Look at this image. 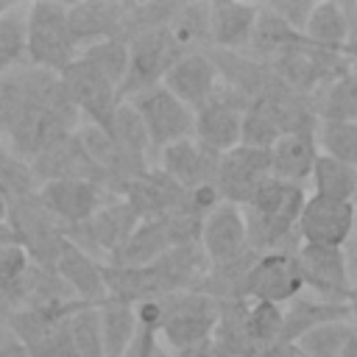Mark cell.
<instances>
[{"label":"cell","instance_id":"cell-1","mask_svg":"<svg viewBox=\"0 0 357 357\" xmlns=\"http://www.w3.org/2000/svg\"><path fill=\"white\" fill-rule=\"evenodd\" d=\"M307 201L304 187L268 178L259 184V190L251 195V201L243 206L245 231H248V248L259 254H279V251H296L298 234L296 223L301 215V206Z\"/></svg>","mask_w":357,"mask_h":357},{"label":"cell","instance_id":"cell-2","mask_svg":"<svg viewBox=\"0 0 357 357\" xmlns=\"http://www.w3.org/2000/svg\"><path fill=\"white\" fill-rule=\"evenodd\" d=\"M25 56L31 67L61 75L75 59L78 45L67 22L64 3H33L25 11Z\"/></svg>","mask_w":357,"mask_h":357},{"label":"cell","instance_id":"cell-3","mask_svg":"<svg viewBox=\"0 0 357 357\" xmlns=\"http://www.w3.org/2000/svg\"><path fill=\"white\" fill-rule=\"evenodd\" d=\"M187 53L178 50V45L170 39L167 25L159 31H148L128 42V70L120 84V100H128L151 86H159L165 73Z\"/></svg>","mask_w":357,"mask_h":357},{"label":"cell","instance_id":"cell-4","mask_svg":"<svg viewBox=\"0 0 357 357\" xmlns=\"http://www.w3.org/2000/svg\"><path fill=\"white\" fill-rule=\"evenodd\" d=\"M128 103L139 114L145 134H148V142L156 153L173 142L192 137V123H195L192 109L184 106L176 95H170L162 84L128 98Z\"/></svg>","mask_w":357,"mask_h":357},{"label":"cell","instance_id":"cell-5","mask_svg":"<svg viewBox=\"0 0 357 357\" xmlns=\"http://www.w3.org/2000/svg\"><path fill=\"white\" fill-rule=\"evenodd\" d=\"M248 100L231 89L229 84H218L215 95L198 106L192 114H195V123H192V137L206 145L209 151L215 153H226L231 148L240 145V134H243V112H245Z\"/></svg>","mask_w":357,"mask_h":357},{"label":"cell","instance_id":"cell-6","mask_svg":"<svg viewBox=\"0 0 357 357\" xmlns=\"http://www.w3.org/2000/svg\"><path fill=\"white\" fill-rule=\"evenodd\" d=\"M301 271L296 262V251H279V254H259L254 257L240 298L243 301H268L276 307H284L296 296H301Z\"/></svg>","mask_w":357,"mask_h":357},{"label":"cell","instance_id":"cell-7","mask_svg":"<svg viewBox=\"0 0 357 357\" xmlns=\"http://www.w3.org/2000/svg\"><path fill=\"white\" fill-rule=\"evenodd\" d=\"M296 262L301 271V284L321 301L346 304L351 293V273L346 262V248L332 245H298Z\"/></svg>","mask_w":357,"mask_h":357},{"label":"cell","instance_id":"cell-8","mask_svg":"<svg viewBox=\"0 0 357 357\" xmlns=\"http://www.w3.org/2000/svg\"><path fill=\"white\" fill-rule=\"evenodd\" d=\"M61 89L70 100V106L81 114H86V120L92 126H106L112 112L120 106V89L117 84H112L100 70H95L89 61H84L81 56L59 75Z\"/></svg>","mask_w":357,"mask_h":357},{"label":"cell","instance_id":"cell-9","mask_svg":"<svg viewBox=\"0 0 357 357\" xmlns=\"http://www.w3.org/2000/svg\"><path fill=\"white\" fill-rule=\"evenodd\" d=\"M106 195L109 190L89 178H53L36 187L39 204L64 231L86 223L106 204Z\"/></svg>","mask_w":357,"mask_h":357},{"label":"cell","instance_id":"cell-10","mask_svg":"<svg viewBox=\"0 0 357 357\" xmlns=\"http://www.w3.org/2000/svg\"><path fill=\"white\" fill-rule=\"evenodd\" d=\"M357 226V206L351 201H332L321 195H307L296 234L304 245H332L343 248L349 245Z\"/></svg>","mask_w":357,"mask_h":357},{"label":"cell","instance_id":"cell-11","mask_svg":"<svg viewBox=\"0 0 357 357\" xmlns=\"http://www.w3.org/2000/svg\"><path fill=\"white\" fill-rule=\"evenodd\" d=\"M268 178H271L268 151L237 145L220 153L218 173H215V190L223 204H234L243 209L251 201V195L259 190V184Z\"/></svg>","mask_w":357,"mask_h":357},{"label":"cell","instance_id":"cell-12","mask_svg":"<svg viewBox=\"0 0 357 357\" xmlns=\"http://www.w3.org/2000/svg\"><path fill=\"white\" fill-rule=\"evenodd\" d=\"M137 226H139V215L131 209V204L123 201V198H112L86 223H81L75 229H67L64 234L81 251H86L92 245L95 251H103L114 259L123 251V245L128 243V237L134 234Z\"/></svg>","mask_w":357,"mask_h":357},{"label":"cell","instance_id":"cell-13","mask_svg":"<svg viewBox=\"0 0 357 357\" xmlns=\"http://www.w3.org/2000/svg\"><path fill=\"white\" fill-rule=\"evenodd\" d=\"M198 245H201L209 265H223V262H234L245 254H254L248 248V231H245L243 209L220 201L212 212H206L201 220Z\"/></svg>","mask_w":357,"mask_h":357},{"label":"cell","instance_id":"cell-14","mask_svg":"<svg viewBox=\"0 0 357 357\" xmlns=\"http://www.w3.org/2000/svg\"><path fill=\"white\" fill-rule=\"evenodd\" d=\"M218 159H220V153L209 151L195 137H190V139H181V142H173V145L162 148L156 170H162L178 187L192 192V190H201V187H215Z\"/></svg>","mask_w":357,"mask_h":357},{"label":"cell","instance_id":"cell-15","mask_svg":"<svg viewBox=\"0 0 357 357\" xmlns=\"http://www.w3.org/2000/svg\"><path fill=\"white\" fill-rule=\"evenodd\" d=\"M218 84H220V75H218V67H215L209 50L181 56L162 78V86L170 95H176L184 106H190L192 112L215 95Z\"/></svg>","mask_w":357,"mask_h":357},{"label":"cell","instance_id":"cell-16","mask_svg":"<svg viewBox=\"0 0 357 357\" xmlns=\"http://www.w3.org/2000/svg\"><path fill=\"white\" fill-rule=\"evenodd\" d=\"M259 6L237 3V0H215L209 3V47L220 53H245Z\"/></svg>","mask_w":357,"mask_h":357},{"label":"cell","instance_id":"cell-17","mask_svg":"<svg viewBox=\"0 0 357 357\" xmlns=\"http://www.w3.org/2000/svg\"><path fill=\"white\" fill-rule=\"evenodd\" d=\"M53 273H59V279L70 287V293L75 296L78 304H89L98 307L106 301V284H103V265H98L86 251H81L75 243H64L53 268Z\"/></svg>","mask_w":357,"mask_h":357},{"label":"cell","instance_id":"cell-18","mask_svg":"<svg viewBox=\"0 0 357 357\" xmlns=\"http://www.w3.org/2000/svg\"><path fill=\"white\" fill-rule=\"evenodd\" d=\"M318 137L315 128H301L282 134L271 148H268V162H271V176L279 181L298 184L312 176L315 159H318Z\"/></svg>","mask_w":357,"mask_h":357},{"label":"cell","instance_id":"cell-19","mask_svg":"<svg viewBox=\"0 0 357 357\" xmlns=\"http://www.w3.org/2000/svg\"><path fill=\"white\" fill-rule=\"evenodd\" d=\"M123 14H126V3H109V0H89V3L67 6V22L78 45V53L95 42L120 39Z\"/></svg>","mask_w":357,"mask_h":357},{"label":"cell","instance_id":"cell-20","mask_svg":"<svg viewBox=\"0 0 357 357\" xmlns=\"http://www.w3.org/2000/svg\"><path fill=\"white\" fill-rule=\"evenodd\" d=\"M332 321H349V307L346 304H332L321 298H304L296 296L282 307V335L279 340H298L307 332L332 324Z\"/></svg>","mask_w":357,"mask_h":357},{"label":"cell","instance_id":"cell-21","mask_svg":"<svg viewBox=\"0 0 357 357\" xmlns=\"http://www.w3.org/2000/svg\"><path fill=\"white\" fill-rule=\"evenodd\" d=\"M304 42L318 47V50H329V53H343L349 47V17H346V6L343 3H312V11L307 17L304 25Z\"/></svg>","mask_w":357,"mask_h":357},{"label":"cell","instance_id":"cell-22","mask_svg":"<svg viewBox=\"0 0 357 357\" xmlns=\"http://www.w3.org/2000/svg\"><path fill=\"white\" fill-rule=\"evenodd\" d=\"M298 42H304V36L298 31H293L282 17H276L262 3L259 6V14H257L254 33H251V42H248V47H245L243 56H248L254 61H262V64H271L276 56H282L284 50L296 47Z\"/></svg>","mask_w":357,"mask_h":357},{"label":"cell","instance_id":"cell-23","mask_svg":"<svg viewBox=\"0 0 357 357\" xmlns=\"http://www.w3.org/2000/svg\"><path fill=\"white\" fill-rule=\"evenodd\" d=\"M98 315H100L103 357H128L139 337L134 307L117 298H106L103 304H98Z\"/></svg>","mask_w":357,"mask_h":357},{"label":"cell","instance_id":"cell-24","mask_svg":"<svg viewBox=\"0 0 357 357\" xmlns=\"http://www.w3.org/2000/svg\"><path fill=\"white\" fill-rule=\"evenodd\" d=\"M103 131L109 134V139L114 142V148L128 162H134L139 167H148L145 165V156L151 151V142H148V134H145V126H142L139 114L134 112V106L128 100H120V106L112 112V117L103 126Z\"/></svg>","mask_w":357,"mask_h":357},{"label":"cell","instance_id":"cell-25","mask_svg":"<svg viewBox=\"0 0 357 357\" xmlns=\"http://www.w3.org/2000/svg\"><path fill=\"white\" fill-rule=\"evenodd\" d=\"M312 109L321 120L357 123V64H351L340 78L329 81L312 95Z\"/></svg>","mask_w":357,"mask_h":357},{"label":"cell","instance_id":"cell-26","mask_svg":"<svg viewBox=\"0 0 357 357\" xmlns=\"http://www.w3.org/2000/svg\"><path fill=\"white\" fill-rule=\"evenodd\" d=\"M310 181H312V195L332 198V201H351L354 204L357 170L349 167L346 162H340V159H335L329 153H318Z\"/></svg>","mask_w":357,"mask_h":357},{"label":"cell","instance_id":"cell-27","mask_svg":"<svg viewBox=\"0 0 357 357\" xmlns=\"http://www.w3.org/2000/svg\"><path fill=\"white\" fill-rule=\"evenodd\" d=\"M293 343H298V349L307 357H343L357 343V329L351 321H332Z\"/></svg>","mask_w":357,"mask_h":357},{"label":"cell","instance_id":"cell-28","mask_svg":"<svg viewBox=\"0 0 357 357\" xmlns=\"http://www.w3.org/2000/svg\"><path fill=\"white\" fill-rule=\"evenodd\" d=\"M67 337H70V346H73L75 357H103L98 307L75 304L67 312Z\"/></svg>","mask_w":357,"mask_h":357},{"label":"cell","instance_id":"cell-29","mask_svg":"<svg viewBox=\"0 0 357 357\" xmlns=\"http://www.w3.org/2000/svg\"><path fill=\"white\" fill-rule=\"evenodd\" d=\"M243 326L248 335V343L254 349V357L273 346L282 335V307L268 304V301H245L243 312Z\"/></svg>","mask_w":357,"mask_h":357},{"label":"cell","instance_id":"cell-30","mask_svg":"<svg viewBox=\"0 0 357 357\" xmlns=\"http://www.w3.org/2000/svg\"><path fill=\"white\" fill-rule=\"evenodd\" d=\"M315 137H318L321 153H329L357 170V123L321 120L315 126Z\"/></svg>","mask_w":357,"mask_h":357},{"label":"cell","instance_id":"cell-31","mask_svg":"<svg viewBox=\"0 0 357 357\" xmlns=\"http://www.w3.org/2000/svg\"><path fill=\"white\" fill-rule=\"evenodd\" d=\"M84 61H89L95 70H100L112 84H123L126 78V70H128V45L120 42V39H103V42H95L89 47H84L78 53Z\"/></svg>","mask_w":357,"mask_h":357},{"label":"cell","instance_id":"cell-32","mask_svg":"<svg viewBox=\"0 0 357 357\" xmlns=\"http://www.w3.org/2000/svg\"><path fill=\"white\" fill-rule=\"evenodd\" d=\"M25 56V14L11 6L0 17V75L11 73Z\"/></svg>","mask_w":357,"mask_h":357},{"label":"cell","instance_id":"cell-33","mask_svg":"<svg viewBox=\"0 0 357 357\" xmlns=\"http://www.w3.org/2000/svg\"><path fill=\"white\" fill-rule=\"evenodd\" d=\"M276 17H282L293 31H298L304 36V25H307V17L312 11V3L310 0H279V3H265Z\"/></svg>","mask_w":357,"mask_h":357},{"label":"cell","instance_id":"cell-34","mask_svg":"<svg viewBox=\"0 0 357 357\" xmlns=\"http://www.w3.org/2000/svg\"><path fill=\"white\" fill-rule=\"evenodd\" d=\"M0 357H31L20 337L8 329V324H0Z\"/></svg>","mask_w":357,"mask_h":357},{"label":"cell","instance_id":"cell-35","mask_svg":"<svg viewBox=\"0 0 357 357\" xmlns=\"http://www.w3.org/2000/svg\"><path fill=\"white\" fill-rule=\"evenodd\" d=\"M257 357H307L301 349H298V343H293V340H276L273 346H268L265 351H259Z\"/></svg>","mask_w":357,"mask_h":357},{"label":"cell","instance_id":"cell-36","mask_svg":"<svg viewBox=\"0 0 357 357\" xmlns=\"http://www.w3.org/2000/svg\"><path fill=\"white\" fill-rule=\"evenodd\" d=\"M170 357H226V354H223V349L209 337V340H204V343H198V346H192V349L176 351V354H170Z\"/></svg>","mask_w":357,"mask_h":357},{"label":"cell","instance_id":"cell-37","mask_svg":"<svg viewBox=\"0 0 357 357\" xmlns=\"http://www.w3.org/2000/svg\"><path fill=\"white\" fill-rule=\"evenodd\" d=\"M346 17H349V47H346V56L357 64V3H346Z\"/></svg>","mask_w":357,"mask_h":357},{"label":"cell","instance_id":"cell-38","mask_svg":"<svg viewBox=\"0 0 357 357\" xmlns=\"http://www.w3.org/2000/svg\"><path fill=\"white\" fill-rule=\"evenodd\" d=\"M11 201H14V195H11V190L0 181V229H3V223H8V212H11Z\"/></svg>","mask_w":357,"mask_h":357},{"label":"cell","instance_id":"cell-39","mask_svg":"<svg viewBox=\"0 0 357 357\" xmlns=\"http://www.w3.org/2000/svg\"><path fill=\"white\" fill-rule=\"evenodd\" d=\"M346 307H349V321H351L354 329H357V284L351 287V293H349V298H346Z\"/></svg>","mask_w":357,"mask_h":357},{"label":"cell","instance_id":"cell-40","mask_svg":"<svg viewBox=\"0 0 357 357\" xmlns=\"http://www.w3.org/2000/svg\"><path fill=\"white\" fill-rule=\"evenodd\" d=\"M343 357H357V343H354V346H351V349H349Z\"/></svg>","mask_w":357,"mask_h":357},{"label":"cell","instance_id":"cell-41","mask_svg":"<svg viewBox=\"0 0 357 357\" xmlns=\"http://www.w3.org/2000/svg\"><path fill=\"white\" fill-rule=\"evenodd\" d=\"M8 8H11V3H0V17H3V14L8 11Z\"/></svg>","mask_w":357,"mask_h":357},{"label":"cell","instance_id":"cell-42","mask_svg":"<svg viewBox=\"0 0 357 357\" xmlns=\"http://www.w3.org/2000/svg\"><path fill=\"white\" fill-rule=\"evenodd\" d=\"M354 206H357V192H354Z\"/></svg>","mask_w":357,"mask_h":357}]
</instances>
